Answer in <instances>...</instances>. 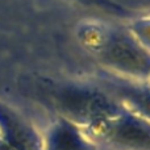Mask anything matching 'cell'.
Segmentation results:
<instances>
[{
    "mask_svg": "<svg viewBox=\"0 0 150 150\" xmlns=\"http://www.w3.org/2000/svg\"><path fill=\"white\" fill-rule=\"evenodd\" d=\"M90 1H92V3H98V4H100V5H111L112 7V4H109L108 1H107V0H90Z\"/></svg>",
    "mask_w": 150,
    "mask_h": 150,
    "instance_id": "cell-6",
    "label": "cell"
},
{
    "mask_svg": "<svg viewBox=\"0 0 150 150\" xmlns=\"http://www.w3.org/2000/svg\"><path fill=\"white\" fill-rule=\"evenodd\" d=\"M92 140L122 150H150V122L120 109L92 136Z\"/></svg>",
    "mask_w": 150,
    "mask_h": 150,
    "instance_id": "cell-2",
    "label": "cell"
},
{
    "mask_svg": "<svg viewBox=\"0 0 150 150\" xmlns=\"http://www.w3.org/2000/svg\"><path fill=\"white\" fill-rule=\"evenodd\" d=\"M98 145L82 128L63 117L42 136V150H98Z\"/></svg>",
    "mask_w": 150,
    "mask_h": 150,
    "instance_id": "cell-3",
    "label": "cell"
},
{
    "mask_svg": "<svg viewBox=\"0 0 150 150\" xmlns=\"http://www.w3.org/2000/svg\"><path fill=\"white\" fill-rule=\"evenodd\" d=\"M107 59L115 66L129 73H150V57L127 40H113L105 50Z\"/></svg>",
    "mask_w": 150,
    "mask_h": 150,
    "instance_id": "cell-4",
    "label": "cell"
},
{
    "mask_svg": "<svg viewBox=\"0 0 150 150\" xmlns=\"http://www.w3.org/2000/svg\"><path fill=\"white\" fill-rule=\"evenodd\" d=\"M122 96L125 98L127 103L134 109V115L150 122V92L127 88L122 90Z\"/></svg>",
    "mask_w": 150,
    "mask_h": 150,
    "instance_id": "cell-5",
    "label": "cell"
},
{
    "mask_svg": "<svg viewBox=\"0 0 150 150\" xmlns=\"http://www.w3.org/2000/svg\"><path fill=\"white\" fill-rule=\"evenodd\" d=\"M47 93L50 103L63 115V119L80 127L91 138L121 109L107 96L88 90L66 87Z\"/></svg>",
    "mask_w": 150,
    "mask_h": 150,
    "instance_id": "cell-1",
    "label": "cell"
}]
</instances>
